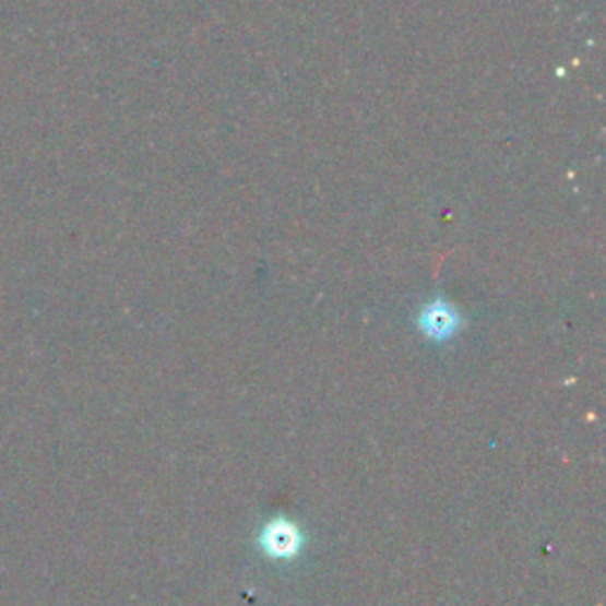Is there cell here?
I'll list each match as a JSON object with an SVG mask.
<instances>
[{"mask_svg": "<svg viewBox=\"0 0 606 606\" xmlns=\"http://www.w3.org/2000/svg\"><path fill=\"white\" fill-rule=\"evenodd\" d=\"M419 325H421V330H425L427 336H431V340L443 342V340H448V336H453L458 332L460 316L443 301H433L425 308V311H421Z\"/></svg>", "mask_w": 606, "mask_h": 606, "instance_id": "cell-1", "label": "cell"}, {"mask_svg": "<svg viewBox=\"0 0 606 606\" xmlns=\"http://www.w3.org/2000/svg\"><path fill=\"white\" fill-rule=\"evenodd\" d=\"M299 545H301L299 528L292 526L285 519L273 521V524L263 531V547L271 557L287 559L299 552Z\"/></svg>", "mask_w": 606, "mask_h": 606, "instance_id": "cell-2", "label": "cell"}]
</instances>
